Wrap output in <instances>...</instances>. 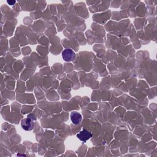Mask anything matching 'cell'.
Here are the masks:
<instances>
[{
  "instance_id": "1",
  "label": "cell",
  "mask_w": 157,
  "mask_h": 157,
  "mask_svg": "<svg viewBox=\"0 0 157 157\" xmlns=\"http://www.w3.org/2000/svg\"><path fill=\"white\" fill-rule=\"evenodd\" d=\"M63 59L67 62L73 61L75 58V53L71 48H66L62 52Z\"/></svg>"
},
{
  "instance_id": "2",
  "label": "cell",
  "mask_w": 157,
  "mask_h": 157,
  "mask_svg": "<svg viewBox=\"0 0 157 157\" xmlns=\"http://www.w3.org/2000/svg\"><path fill=\"white\" fill-rule=\"evenodd\" d=\"M93 136V134L86 129H83L77 134V137L81 141L85 142Z\"/></svg>"
},
{
  "instance_id": "3",
  "label": "cell",
  "mask_w": 157,
  "mask_h": 157,
  "mask_svg": "<svg viewBox=\"0 0 157 157\" xmlns=\"http://www.w3.org/2000/svg\"><path fill=\"white\" fill-rule=\"evenodd\" d=\"M21 126L25 131H31L33 128V121L31 118L23 119L21 121Z\"/></svg>"
},
{
  "instance_id": "4",
  "label": "cell",
  "mask_w": 157,
  "mask_h": 157,
  "mask_svg": "<svg viewBox=\"0 0 157 157\" xmlns=\"http://www.w3.org/2000/svg\"><path fill=\"white\" fill-rule=\"evenodd\" d=\"M70 117L71 121L74 124H79L82 119V115L77 112H72L70 115Z\"/></svg>"
},
{
  "instance_id": "5",
  "label": "cell",
  "mask_w": 157,
  "mask_h": 157,
  "mask_svg": "<svg viewBox=\"0 0 157 157\" xmlns=\"http://www.w3.org/2000/svg\"><path fill=\"white\" fill-rule=\"evenodd\" d=\"M15 1H7V2L9 5H13L15 3Z\"/></svg>"
}]
</instances>
